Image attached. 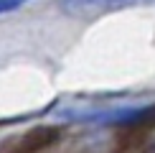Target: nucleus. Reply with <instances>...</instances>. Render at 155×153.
Instances as JSON below:
<instances>
[{"mask_svg": "<svg viewBox=\"0 0 155 153\" xmlns=\"http://www.w3.org/2000/svg\"><path fill=\"white\" fill-rule=\"evenodd\" d=\"M25 3H28V0H0V15H3V13H10V10H18Z\"/></svg>", "mask_w": 155, "mask_h": 153, "instance_id": "2", "label": "nucleus"}, {"mask_svg": "<svg viewBox=\"0 0 155 153\" xmlns=\"http://www.w3.org/2000/svg\"><path fill=\"white\" fill-rule=\"evenodd\" d=\"M155 0H59V8L74 18H99L107 13H117L125 8H143Z\"/></svg>", "mask_w": 155, "mask_h": 153, "instance_id": "1", "label": "nucleus"}, {"mask_svg": "<svg viewBox=\"0 0 155 153\" xmlns=\"http://www.w3.org/2000/svg\"><path fill=\"white\" fill-rule=\"evenodd\" d=\"M150 153H155V143H153V151H150Z\"/></svg>", "mask_w": 155, "mask_h": 153, "instance_id": "3", "label": "nucleus"}]
</instances>
